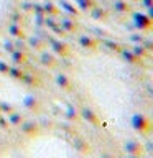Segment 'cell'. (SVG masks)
Returning a JSON list of instances; mask_svg holds the SVG:
<instances>
[{
    "mask_svg": "<svg viewBox=\"0 0 153 158\" xmlns=\"http://www.w3.org/2000/svg\"><path fill=\"white\" fill-rule=\"evenodd\" d=\"M132 127L140 133H148L151 130V120L145 114H133L132 115Z\"/></svg>",
    "mask_w": 153,
    "mask_h": 158,
    "instance_id": "1",
    "label": "cell"
},
{
    "mask_svg": "<svg viewBox=\"0 0 153 158\" xmlns=\"http://www.w3.org/2000/svg\"><path fill=\"white\" fill-rule=\"evenodd\" d=\"M48 41L51 44V49H53L54 54H58V56H61V58H68L69 54H71V48H69V44L66 41H63V40H54V38H49Z\"/></svg>",
    "mask_w": 153,
    "mask_h": 158,
    "instance_id": "2",
    "label": "cell"
},
{
    "mask_svg": "<svg viewBox=\"0 0 153 158\" xmlns=\"http://www.w3.org/2000/svg\"><path fill=\"white\" fill-rule=\"evenodd\" d=\"M79 118H84L86 122L92 123V125H96V127L101 125V118H99V115L91 107H82L81 110H79Z\"/></svg>",
    "mask_w": 153,
    "mask_h": 158,
    "instance_id": "3",
    "label": "cell"
},
{
    "mask_svg": "<svg viewBox=\"0 0 153 158\" xmlns=\"http://www.w3.org/2000/svg\"><path fill=\"white\" fill-rule=\"evenodd\" d=\"M20 125H22V132L25 133V135H28V137H36L38 133L41 132L38 122H35V120H27V122L23 120Z\"/></svg>",
    "mask_w": 153,
    "mask_h": 158,
    "instance_id": "4",
    "label": "cell"
},
{
    "mask_svg": "<svg viewBox=\"0 0 153 158\" xmlns=\"http://www.w3.org/2000/svg\"><path fill=\"white\" fill-rule=\"evenodd\" d=\"M123 152L125 153H130V155H143V145L140 142H135V140H127L123 143Z\"/></svg>",
    "mask_w": 153,
    "mask_h": 158,
    "instance_id": "5",
    "label": "cell"
},
{
    "mask_svg": "<svg viewBox=\"0 0 153 158\" xmlns=\"http://www.w3.org/2000/svg\"><path fill=\"white\" fill-rule=\"evenodd\" d=\"M23 106L31 112H38L39 107H41V102H39V99L35 96V94H28V96L23 99Z\"/></svg>",
    "mask_w": 153,
    "mask_h": 158,
    "instance_id": "6",
    "label": "cell"
},
{
    "mask_svg": "<svg viewBox=\"0 0 153 158\" xmlns=\"http://www.w3.org/2000/svg\"><path fill=\"white\" fill-rule=\"evenodd\" d=\"M39 61H41V64H43V66H46V68H56V66H58V58L54 56L53 53L43 51V49H41Z\"/></svg>",
    "mask_w": 153,
    "mask_h": 158,
    "instance_id": "7",
    "label": "cell"
},
{
    "mask_svg": "<svg viewBox=\"0 0 153 158\" xmlns=\"http://www.w3.org/2000/svg\"><path fill=\"white\" fill-rule=\"evenodd\" d=\"M72 148H74L77 153H82V155H87V153L91 152L89 143L84 140V138H81V137H76V138L72 140Z\"/></svg>",
    "mask_w": 153,
    "mask_h": 158,
    "instance_id": "8",
    "label": "cell"
},
{
    "mask_svg": "<svg viewBox=\"0 0 153 158\" xmlns=\"http://www.w3.org/2000/svg\"><path fill=\"white\" fill-rule=\"evenodd\" d=\"M10 58H12V63L15 64V66H23V64L28 61L27 53L20 51V49H13V51L10 53Z\"/></svg>",
    "mask_w": 153,
    "mask_h": 158,
    "instance_id": "9",
    "label": "cell"
},
{
    "mask_svg": "<svg viewBox=\"0 0 153 158\" xmlns=\"http://www.w3.org/2000/svg\"><path fill=\"white\" fill-rule=\"evenodd\" d=\"M25 86H28V87H38L39 84H41V81L38 79V76H35L33 73H23V76L22 79H20Z\"/></svg>",
    "mask_w": 153,
    "mask_h": 158,
    "instance_id": "10",
    "label": "cell"
},
{
    "mask_svg": "<svg viewBox=\"0 0 153 158\" xmlns=\"http://www.w3.org/2000/svg\"><path fill=\"white\" fill-rule=\"evenodd\" d=\"M79 44H81L84 49H87V51H94V49L97 48V40H94V38L84 35V36L79 38Z\"/></svg>",
    "mask_w": 153,
    "mask_h": 158,
    "instance_id": "11",
    "label": "cell"
},
{
    "mask_svg": "<svg viewBox=\"0 0 153 158\" xmlns=\"http://www.w3.org/2000/svg\"><path fill=\"white\" fill-rule=\"evenodd\" d=\"M118 53H120V56H122L123 61H127L128 64H140V61H142L140 58H137L135 54L132 53V49H123L122 48Z\"/></svg>",
    "mask_w": 153,
    "mask_h": 158,
    "instance_id": "12",
    "label": "cell"
},
{
    "mask_svg": "<svg viewBox=\"0 0 153 158\" xmlns=\"http://www.w3.org/2000/svg\"><path fill=\"white\" fill-rule=\"evenodd\" d=\"M56 84L63 89V91H69V89H71V79H69V76H66V74H63V73H59L56 76Z\"/></svg>",
    "mask_w": 153,
    "mask_h": 158,
    "instance_id": "13",
    "label": "cell"
},
{
    "mask_svg": "<svg viewBox=\"0 0 153 158\" xmlns=\"http://www.w3.org/2000/svg\"><path fill=\"white\" fill-rule=\"evenodd\" d=\"M27 44L30 48H33L35 51H41L43 46H44V41H43V40H39V38H36V36H31V38L27 40Z\"/></svg>",
    "mask_w": 153,
    "mask_h": 158,
    "instance_id": "14",
    "label": "cell"
},
{
    "mask_svg": "<svg viewBox=\"0 0 153 158\" xmlns=\"http://www.w3.org/2000/svg\"><path fill=\"white\" fill-rule=\"evenodd\" d=\"M7 120H8V125H13V127H18L20 123L23 122V117H22V114H18V112H12V114H8L7 115Z\"/></svg>",
    "mask_w": 153,
    "mask_h": 158,
    "instance_id": "15",
    "label": "cell"
},
{
    "mask_svg": "<svg viewBox=\"0 0 153 158\" xmlns=\"http://www.w3.org/2000/svg\"><path fill=\"white\" fill-rule=\"evenodd\" d=\"M8 33L12 35L13 38H25V31L22 30V27L20 25H17V23H12L8 27Z\"/></svg>",
    "mask_w": 153,
    "mask_h": 158,
    "instance_id": "16",
    "label": "cell"
},
{
    "mask_svg": "<svg viewBox=\"0 0 153 158\" xmlns=\"http://www.w3.org/2000/svg\"><path fill=\"white\" fill-rule=\"evenodd\" d=\"M23 73H25V71H23L20 66H10L7 76H10L12 79H17V81H20V79H22V76H23Z\"/></svg>",
    "mask_w": 153,
    "mask_h": 158,
    "instance_id": "17",
    "label": "cell"
},
{
    "mask_svg": "<svg viewBox=\"0 0 153 158\" xmlns=\"http://www.w3.org/2000/svg\"><path fill=\"white\" fill-rule=\"evenodd\" d=\"M135 22H137V25H138V28H140V30H148V28H150V25H151L150 20L145 18L143 15H135Z\"/></svg>",
    "mask_w": 153,
    "mask_h": 158,
    "instance_id": "18",
    "label": "cell"
},
{
    "mask_svg": "<svg viewBox=\"0 0 153 158\" xmlns=\"http://www.w3.org/2000/svg\"><path fill=\"white\" fill-rule=\"evenodd\" d=\"M61 28L66 33H72V31H76V30H77V25L74 23L72 20H63V22H61Z\"/></svg>",
    "mask_w": 153,
    "mask_h": 158,
    "instance_id": "19",
    "label": "cell"
},
{
    "mask_svg": "<svg viewBox=\"0 0 153 158\" xmlns=\"http://www.w3.org/2000/svg\"><path fill=\"white\" fill-rule=\"evenodd\" d=\"M132 53L135 54L137 58H140V59L147 56V49H145V48L142 46V43H140V44H135V46L132 48Z\"/></svg>",
    "mask_w": 153,
    "mask_h": 158,
    "instance_id": "20",
    "label": "cell"
},
{
    "mask_svg": "<svg viewBox=\"0 0 153 158\" xmlns=\"http://www.w3.org/2000/svg\"><path fill=\"white\" fill-rule=\"evenodd\" d=\"M13 110H15V107L10 102H0V114L8 115V114H12Z\"/></svg>",
    "mask_w": 153,
    "mask_h": 158,
    "instance_id": "21",
    "label": "cell"
},
{
    "mask_svg": "<svg viewBox=\"0 0 153 158\" xmlns=\"http://www.w3.org/2000/svg\"><path fill=\"white\" fill-rule=\"evenodd\" d=\"M66 118H68V120H79V112H77L72 106H68Z\"/></svg>",
    "mask_w": 153,
    "mask_h": 158,
    "instance_id": "22",
    "label": "cell"
},
{
    "mask_svg": "<svg viewBox=\"0 0 153 158\" xmlns=\"http://www.w3.org/2000/svg\"><path fill=\"white\" fill-rule=\"evenodd\" d=\"M105 46L110 49V51H114V53H118L122 49V46L118 43H115V41H110V40H105Z\"/></svg>",
    "mask_w": 153,
    "mask_h": 158,
    "instance_id": "23",
    "label": "cell"
},
{
    "mask_svg": "<svg viewBox=\"0 0 153 158\" xmlns=\"http://www.w3.org/2000/svg\"><path fill=\"white\" fill-rule=\"evenodd\" d=\"M3 49L7 53H12L13 49H15V44H13V40H5L3 41Z\"/></svg>",
    "mask_w": 153,
    "mask_h": 158,
    "instance_id": "24",
    "label": "cell"
},
{
    "mask_svg": "<svg viewBox=\"0 0 153 158\" xmlns=\"http://www.w3.org/2000/svg\"><path fill=\"white\" fill-rule=\"evenodd\" d=\"M8 63H5V61H2L0 59V74H7L8 73Z\"/></svg>",
    "mask_w": 153,
    "mask_h": 158,
    "instance_id": "25",
    "label": "cell"
},
{
    "mask_svg": "<svg viewBox=\"0 0 153 158\" xmlns=\"http://www.w3.org/2000/svg\"><path fill=\"white\" fill-rule=\"evenodd\" d=\"M8 127V120H7V115L0 114V128H7Z\"/></svg>",
    "mask_w": 153,
    "mask_h": 158,
    "instance_id": "26",
    "label": "cell"
},
{
    "mask_svg": "<svg viewBox=\"0 0 153 158\" xmlns=\"http://www.w3.org/2000/svg\"><path fill=\"white\" fill-rule=\"evenodd\" d=\"M130 40H132V41L133 43H142V35H132V36H130Z\"/></svg>",
    "mask_w": 153,
    "mask_h": 158,
    "instance_id": "27",
    "label": "cell"
},
{
    "mask_svg": "<svg viewBox=\"0 0 153 158\" xmlns=\"http://www.w3.org/2000/svg\"><path fill=\"white\" fill-rule=\"evenodd\" d=\"M123 158H142V156H140V155H130V153H127Z\"/></svg>",
    "mask_w": 153,
    "mask_h": 158,
    "instance_id": "28",
    "label": "cell"
},
{
    "mask_svg": "<svg viewBox=\"0 0 153 158\" xmlns=\"http://www.w3.org/2000/svg\"><path fill=\"white\" fill-rule=\"evenodd\" d=\"M101 158H114V156L110 155V153H102V155H101Z\"/></svg>",
    "mask_w": 153,
    "mask_h": 158,
    "instance_id": "29",
    "label": "cell"
}]
</instances>
